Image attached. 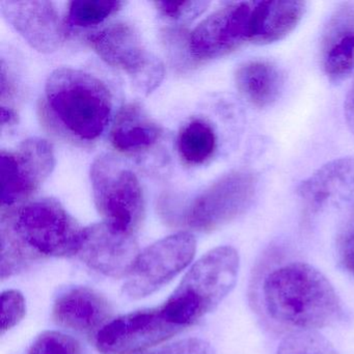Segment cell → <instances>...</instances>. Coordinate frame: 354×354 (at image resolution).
Listing matches in <instances>:
<instances>
[{"label":"cell","instance_id":"obj_1","mask_svg":"<svg viewBox=\"0 0 354 354\" xmlns=\"http://www.w3.org/2000/svg\"><path fill=\"white\" fill-rule=\"evenodd\" d=\"M267 315L294 331H317L342 316V302L326 277L306 262L292 261L272 269L262 283Z\"/></svg>","mask_w":354,"mask_h":354},{"label":"cell","instance_id":"obj_2","mask_svg":"<svg viewBox=\"0 0 354 354\" xmlns=\"http://www.w3.org/2000/svg\"><path fill=\"white\" fill-rule=\"evenodd\" d=\"M45 104L62 128L80 142L98 140L113 115V97L104 82L72 68L50 74Z\"/></svg>","mask_w":354,"mask_h":354},{"label":"cell","instance_id":"obj_3","mask_svg":"<svg viewBox=\"0 0 354 354\" xmlns=\"http://www.w3.org/2000/svg\"><path fill=\"white\" fill-rule=\"evenodd\" d=\"M239 267V254L232 246L207 252L161 306L167 318L186 327L214 310L235 287Z\"/></svg>","mask_w":354,"mask_h":354},{"label":"cell","instance_id":"obj_4","mask_svg":"<svg viewBox=\"0 0 354 354\" xmlns=\"http://www.w3.org/2000/svg\"><path fill=\"white\" fill-rule=\"evenodd\" d=\"M93 196L104 223L133 235L145 214L142 186L136 174L113 155L98 157L91 167Z\"/></svg>","mask_w":354,"mask_h":354},{"label":"cell","instance_id":"obj_5","mask_svg":"<svg viewBox=\"0 0 354 354\" xmlns=\"http://www.w3.org/2000/svg\"><path fill=\"white\" fill-rule=\"evenodd\" d=\"M1 218L9 221L14 231L39 256L78 254L86 230L53 198L28 203L15 214L3 215Z\"/></svg>","mask_w":354,"mask_h":354},{"label":"cell","instance_id":"obj_6","mask_svg":"<svg viewBox=\"0 0 354 354\" xmlns=\"http://www.w3.org/2000/svg\"><path fill=\"white\" fill-rule=\"evenodd\" d=\"M257 186L258 178L252 171H231L192 201L182 216V223L204 233L219 229L250 208Z\"/></svg>","mask_w":354,"mask_h":354},{"label":"cell","instance_id":"obj_7","mask_svg":"<svg viewBox=\"0 0 354 354\" xmlns=\"http://www.w3.org/2000/svg\"><path fill=\"white\" fill-rule=\"evenodd\" d=\"M95 53L111 67L125 72L134 86L149 95L165 77V67L142 44L136 28L127 24H113L86 38Z\"/></svg>","mask_w":354,"mask_h":354},{"label":"cell","instance_id":"obj_8","mask_svg":"<svg viewBox=\"0 0 354 354\" xmlns=\"http://www.w3.org/2000/svg\"><path fill=\"white\" fill-rule=\"evenodd\" d=\"M196 238L181 232L155 242L140 252L125 283L134 299L147 297L177 277L194 258Z\"/></svg>","mask_w":354,"mask_h":354},{"label":"cell","instance_id":"obj_9","mask_svg":"<svg viewBox=\"0 0 354 354\" xmlns=\"http://www.w3.org/2000/svg\"><path fill=\"white\" fill-rule=\"evenodd\" d=\"M53 147L47 140H24L16 151L1 152V206L13 208L32 196L55 169Z\"/></svg>","mask_w":354,"mask_h":354},{"label":"cell","instance_id":"obj_10","mask_svg":"<svg viewBox=\"0 0 354 354\" xmlns=\"http://www.w3.org/2000/svg\"><path fill=\"white\" fill-rule=\"evenodd\" d=\"M169 321L162 308L138 310L107 323L97 335L101 354H136L162 343L183 330Z\"/></svg>","mask_w":354,"mask_h":354},{"label":"cell","instance_id":"obj_11","mask_svg":"<svg viewBox=\"0 0 354 354\" xmlns=\"http://www.w3.org/2000/svg\"><path fill=\"white\" fill-rule=\"evenodd\" d=\"M254 3L225 6L203 20L190 36V53L198 61L219 59L250 40V22Z\"/></svg>","mask_w":354,"mask_h":354},{"label":"cell","instance_id":"obj_12","mask_svg":"<svg viewBox=\"0 0 354 354\" xmlns=\"http://www.w3.org/2000/svg\"><path fill=\"white\" fill-rule=\"evenodd\" d=\"M77 254L93 270L118 279L128 277L140 256L133 235L115 231L104 223L86 227Z\"/></svg>","mask_w":354,"mask_h":354},{"label":"cell","instance_id":"obj_13","mask_svg":"<svg viewBox=\"0 0 354 354\" xmlns=\"http://www.w3.org/2000/svg\"><path fill=\"white\" fill-rule=\"evenodd\" d=\"M1 13L32 48L45 55L55 53L64 35L57 10L46 0L1 1Z\"/></svg>","mask_w":354,"mask_h":354},{"label":"cell","instance_id":"obj_14","mask_svg":"<svg viewBox=\"0 0 354 354\" xmlns=\"http://www.w3.org/2000/svg\"><path fill=\"white\" fill-rule=\"evenodd\" d=\"M111 306L101 294L86 287L62 293L53 304V316L61 326L80 333H99L111 318Z\"/></svg>","mask_w":354,"mask_h":354},{"label":"cell","instance_id":"obj_15","mask_svg":"<svg viewBox=\"0 0 354 354\" xmlns=\"http://www.w3.org/2000/svg\"><path fill=\"white\" fill-rule=\"evenodd\" d=\"M306 3L297 0H267L254 3L250 22V41L271 44L293 32L304 17Z\"/></svg>","mask_w":354,"mask_h":354},{"label":"cell","instance_id":"obj_16","mask_svg":"<svg viewBox=\"0 0 354 354\" xmlns=\"http://www.w3.org/2000/svg\"><path fill=\"white\" fill-rule=\"evenodd\" d=\"M298 194L313 210H318L331 198L354 196V158L330 161L304 180Z\"/></svg>","mask_w":354,"mask_h":354},{"label":"cell","instance_id":"obj_17","mask_svg":"<svg viewBox=\"0 0 354 354\" xmlns=\"http://www.w3.org/2000/svg\"><path fill=\"white\" fill-rule=\"evenodd\" d=\"M235 80L242 96L260 109L275 102L283 86L281 70L272 63L264 61L244 64L236 72Z\"/></svg>","mask_w":354,"mask_h":354},{"label":"cell","instance_id":"obj_18","mask_svg":"<svg viewBox=\"0 0 354 354\" xmlns=\"http://www.w3.org/2000/svg\"><path fill=\"white\" fill-rule=\"evenodd\" d=\"M161 130L138 105L124 107L111 130V144L120 152H138L156 144Z\"/></svg>","mask_w":354,"mask_h":354},{"label":"cell","instance_id":"obj_19","mask_svg":"<svg viewBox=\"0 0 354 354\" xmlns=\"http://www.w3.org/2000/svg\"><path fill=\"white\" fill-rule=\"evenodd\" d=\"M216 142L214 130L208 123L202 120H194L180 131L178 151L188 165H203L214 154Z\"/></svg>","mask_w":354,"mask_h":354},{"label":"cell","instance_id":"obj_20","mask_svg":"<svg viewBox=\"0 0 354 354\" xmlns=\"http://www.w3.org/2000/svg\"><path fill=\"white\" fill-rule=\"evenodd\" d=\"M39 257L14 231L9 221L1 218V279L12 277Z\"/></svg>","mask_w":354,"mask_h":354},{"label":"cell","instance_id":"obj_21","mask_svg":"<svg viewBox=\"0 0 354 354\" xmlns=\"http://www.w3.org/2000/svg\"><path fill=\"white\" fill-rule=\"evenodd\" d=\"M125 5L119 0H77L68 10V24L76 28H91L102 24Z\"/></svg>","mask_w":354,"mask_h":354},{"label":"cell","instance_id":"obj_22","mask_svg":"<svg viewBox=\"0 0 354 354\" xmlns=\"http://www.w3.org/2000/svg\"><path fill=\"white\" fill-rule=\"evenodd\" d=\"M324 70L333 82L343 80L354 71V30L326 45Z\"/></svg>","mask_w":354,"mask_h":354},{"label":"cell","instance_id":"obj_23","mask_svg":"<svg viewBox=\"0 0 354 354\" xmlns=\"http://www.w3.org/2000/svg\"><path fill=\"white\" fill-rule=\"evenodd\" d=\"M277 354H337L317 331H293L279 344Z\"/></svg>","mask_w":354,"mask_h":354},{"label":"cell","instance_id":"obj_24","mask_svg":"<svg viewBox=\"0 0 354 354\" xmlns=\"http://www.w3.org/2000/svg\"><path fill=\"white\" fill-rule=\"evenodd\" d=\"M28 354H82L80 343L59 331L41 333L28 350Z\"/></svg>","mask_w":354,"mask_h":354},{"label":"cell","instance_id":"obj_25","mask_svg":"<svg viewBox=\"0 0 354 354\" xmlns=\"http://www.w3.org/2000/svg\"><path fill=\"white\" fill-rule=\"evenodd\" d=\"M210 3L208 1H181V3H174V1H158L155 3L157 10L161 16L171 20L173 22H186L192 20L202 15Z\"/></svg>","mask_w":354,"mask_h":354},{"label":"cell","instance_id":"obj_26","mask_svg":"<svg viewBox=\"0 0 354 354\" xmlns=\"http://www.w3.org/2000/svg\"><path fill=\"white\" fill-rule=\"evenodd\" d=\"M1 335L19 324L26 314L24 296L17 290H8L1 294Z\"/></svg>","mask_w":354,"mask_h":354},{"label":"cell","instance_id":"obj_27","mask_svg":"<svg viewBox=\"0 0 354 354\" xmlns=\"http://www.w3.org/2000/svg\"><path fill=\"white\" fill-rule=\"evenodd\" d=\"M142 354H216V352L205 339L189 337Z\"/></svg>","mask_w":354,"mask_h":354},{"label":"cell","instance_id":"obj_28","mask_svg":"<svg viewBox=\"0 0 354 354\" xmlns=\"http://www.w3.org/2000/svg\"><path fill=\"white\" fill-rule=\"evenodd\" d=\"M339 259L342 266L354 274V217L339 236Z\"/></svg>","mask_w":354,"mask_h":354},{"label":"cell","instance_id":"obj_29","mask_svg":"<svg viewBox=\"0 0 354 354\" xmlns=\"http://www.w3.org/2000/svg\"><path fill=\"white\" fill-rule=\"evenodd\" d=\"M345 118L348 127L354 136V84L350 88L345 101Z\"/></svg>","mask_w":354,"mask_h":354},{"label":"cell","instance_id":"obj_30","mask_svg":"<svg viewBox=\"0 0 354 354\" xmlns=\"http://www.w3.org/2000/svg\"><path fill=\"white\" fill-rule=\"evenodd\" d=\"M1 125H10V124L15 123L17 120L15 111L13 109H8V107H1Z\"/></svg>","mask_w":354,"mask_h":354}]
</instances>
